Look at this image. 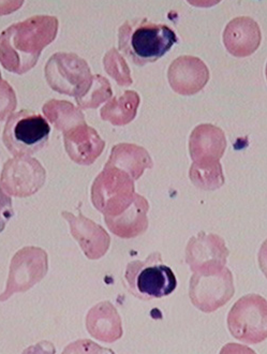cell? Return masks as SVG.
Instances as JSON below:
<instances>
[{
	"mask_svg": "<svg viewBox=\"0 0 267 354\" xmlns=\"http://www.w3.org/2000/svg\"><path fill=\"white\" fill-rule=\"evenodd\" d=\"M125 277L128 290L138 299H161L176 289V277L173 270L163 264L158 252L149 254L144 261L130 262Z\"/></svg>",
	"mask_w": 267,
	"mask_h": 354,
	"instance_id": "cell-3",
	"label": "cell"
},
{
	"mask_svg": "<svg viewBox=\"0 0 267 354\" xmlns=\"http://www.w3.org/2000/svg\"><path fill=\"white\" fill-rule=\"evenodd\" d=\"M112 96V87L110 82L101 75H95L91 80L89 88L77 97V102L82 109H95L101 103L108 100Z\"/></svg>",
	"mask_w": 267,
	"mask_h": 354,
	"instance_id": "cell-13",
	"label": "cell"
},
{
	"mask_svg": "<svg viewBox=\"0 0 267 354\" xmlns=\"http://www.w3.org/2000/svg\"><path fill=\"white\" fill-rule=\"evenodd\" d=\"M46 182V170L29 156L9 159L3 165L0 185L8 194L26 198L36 194Z\"/></svg>",
	"mask_w": 267,
	"mask_h": 354,
	"instance_id": "cell-7",
	"label": "cell"
},
{
	"mask_svg": "<svg viewBox=\"0 0 267 354\" xmlns=\"http://www.w3.org/2000/svg\"><path fill=\"white\" fill-rule=\"evenodd\" d=\"M48 86L68 96H81L91 85L93 75L89 64L73 53H56L46 62Z\"/></svg>",
	"mask_w": 267,
	"mask_h": 354,
	"instance_id": "cell-5",
	"label": "cell"
},
{
	"mask_svg": "<svg viewBox=\"0 0 267 354\" xmlns=\"http://www.w3.org/2000/svg\"><path fill=\"white\" fill-rule=\"evenodd\" d=\"M50 127L44 116L23 110L10 116L3 132V142L15 157L38 153L46 147Z\"/></svg>",
	"mask_w": 267,
	"mask_h": 354,
	"instance_id": "cell-4",
	"label": "cell"
},
{
	"mask_svg": "<svg viewBox=\"0 0 267 354\" xmlns=\"http://www.w3.org/2000/svg\"><path fill=\"white\" fill-rule=\"evenodd\" d=\"M17 106L15 91L5 80L0 82V122L11 116Z\"/></svg>",
	"mask_w": 267,
	"mask_h": 354,
	"instance_id": "cell-14",
	"label": "cell"
},
{
	"mask_svg": "<svg viewBox=\"0 0 267 354\" xmlns=\"http://www.w3.org/2000/svg\"><path fill=\"white\" fill-rule=\"evenodd\" d=\"M55 17L37 15L15 23L0 34V64L7 71L22 75L33 69L42 50L57 36Z\"/></svg>",
	"mask_w": 267,
	"mask_h": 354,
	"instance_id": "cell-1",
	"label": "cell"
},
{
	"mask_svg": "<svg viewBox=\"0 0 267 354\" xmlns=\"http://www.w3.org/2000/svg\"><path fill=\"white\" fill-rule=\"evenodd\" d=\"M65 147L74 162L89 165L101 155L105 142L85 122L65 132Z\"/></svg>",
	"mask_w": 267,
	"mask_h": 354,
	"instance_id": "cell-8",
	"label": "cell"
},
{
	"mask_svg": "<svg viewBox=\"0 0 267 354\" xmlns=\"http://www.w3.org/2000/svg\"><path fill=\"white\" fill-rule=\"evenodd\" d=\"M48 272V256L42 249L26 247L21 249L10 264L7 286L0 301H5L15 293L25 292L34 287Z\"/></svg>",
	"mask_w": 267,
	"mask_h": 354,
	"instance_id": "cell-6",
	"label": "cell"
},
{
	"mask_svg": "<svg viewBox=\"0 0 267 354\" xmlns=\"http://www.w3.org/2000/svg\"><path fill=\"white\" fill-rule=\"evenodd\" d=\"M130 106H138V96L132 91H126L101 109V118L116 126L127 124L136 114V109H128Z\"/></svg>",
	"mask_w": 267,
	"mask_h": 354,
	"instance_id": "cell-12",
	"label": "cell"
},
{
	"mask_svg": "<svg viewBox=\"0 0 267 354\" xmlns=\"http://www.w3.org/2000/svg\"><path fill=\"white\" fill-rule=\"evenodd\" d=\"M122 60V56H120V54L117 53V50L113 48L105 55L104 62H104L105 70H107V72H108L111 77H114L118 82V84L130 85L129 82L127 81L124 75H125L122 71L127 70V65L120 67Z\"/></svg>",
	"mask_w": 267,
	"mask_h": 354,
	"instance_id": "cell-15",
	"label": "cell"
},
{
	"mask_svg": "<svg viewBox=\"0 0 267 354\" xmlns=\"http://www.w3.org/2000/svg\"><path fill=\"white\" fill-rule=\"evenodd\" d=\"M15 215L12 200L8 196L0 185V233L5 230L6 225Z\"/></svg>",
	"mask_w": 267,
	"mask_h": 354,
	"instance_id": "cell-16",
	"label": "cell"
},
{
	"mask_svg": "<svg viewBox=\"0 0 267 354\" xmlns=\"http://www.w3.org/2000/svg\"><path fill=\"white\" fill-rule=\"evenodd\" d=\"M177 41L172 28L146 19L127 21L118 30V48L134 65L140 67L163 57Z\"/></svg>",
	"mask_w": 267,
	"mask_h": 354,
	"instance_id": "cell-2",
	"label": "cell"
},
{
	"mask_svg": "<svg viewBox=\"0 0 267 354\" xmlns=\"http://www.w3.org/2000/svg\"><path fill=\"white\" fill-rule=\"evenodd\" d=\"M0 82H1V72H0Z\"/></svg>",
	"mask_w": 267,
	"mask_h": 354,
	"instance_id": "cell-17",
	"label": "cell"
},
{
	"mask_svg": "<svg viewBox=\"0 0 267 354\" xmlns=\"http://www.w3.org/2000/svg\"><path fill=\"white\" fill-rule=\"evenodd\" d=\"M116 313L109 303L93 308L87 317V328L93 337L103 342H114L118 337V324L115 322Z\"/></svg>",
	"mask_w": 267,
	"mask_h": 354,
	"instance_id": "cell-10",
	"label": "cell"
},
{
	"mask_svg": "<svg viewBox=\"0 0 267 354\" xmlns=\"http://www.w3.org/2000/svg\"><path fill=\"white\" fill-rule=\"evenodd\" d=\"M44 112L48 120L64 132L85 124L83 113L66 101H48L44 104Z\"/></svg>",
	"mask_w": 267,
	"mask_h": 354,
	"instance_id": "cell-11",
	"label": "cell"
},
{
	"mask_svg": "<svg viewBox=\"0 0 267 354\" xmlns=\"http://www.w3.org/2000/svg\"><path fill=\"white\" fill-rule=\"evenodd\" d=\"M62 216L71 225L72 235L89 259H99L107 252L110 245V237L100 225H95L83 215L75 217L72 214L64 212Z\"/></svg>",
	"mask_w": 267,
	"mask_h": 354,
	"instance_id": "cell-9",
	"label": "cell"
}]
</instances>
